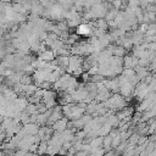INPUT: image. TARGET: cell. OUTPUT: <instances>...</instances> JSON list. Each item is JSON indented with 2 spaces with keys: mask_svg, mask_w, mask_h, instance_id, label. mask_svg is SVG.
I'll return each mask as SVG.
<instances>
[{
  "mask_svg": "<svg viewBox=\"0 0 156 156\" xmlns=\"http://www.w3.org/2000/svg\"><path fill=\"white\" fill-rule=\"evenodd\" d=\"M77 32L79 33V34H83V35H87L89 32H90V29H89V27L87 26V24H80L78 28H77Z\"/></svg>",
  "mask_w": 156,
  "mask_h": 156,
  "instance_id": "obj_1",
  "label": "cell"
}]
</instances>
